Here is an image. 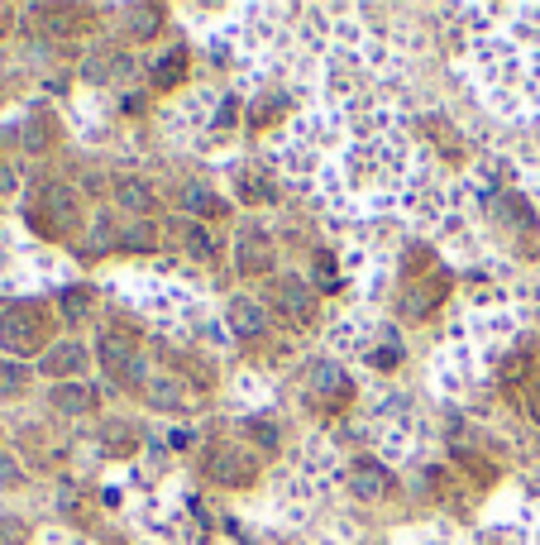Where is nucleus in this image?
Here are the masks:
<instances>
[{
	"mask_svg": "<svg viewBox=\"0 0 540 545\" xmlns=\"http://www.w3.org/2000/svg\"><path fill=\"white\" fill-rule=\"evenodd\" d=\"M44 330H48V316L44 306L34 302H15L0 311V345L10 349V354H34L38 345H44Z\"/></svg>",
	"mask_w": 540,
	"mask_h": 545,
	"instance_id": "f257e3e1",
	"label": "nucleus"
},
{
	"mask_svg": "<svg viewBox=\"0 0 540 545\" xmlns=\"http://www.w3.org/2000/svg\"><path fill=\"white\" fill-rule=\"evenodd\" d=\"M383 488H387V469L378 459H359L350 469V493L354 498H383Z\"/></svg>",
	"mask_w": 540,
	"mask_h": 545,
	"instance_id": "1a4fd4ad",
	"label": "nucleus"
},
{
	"mask_svg": "<svg viewBox=\"0 0 540 545\" xmlns=\"http://www.w3.org/2000/svg\"><path fill=\"white\" fill-rule=\"evenodd\" d=\"M130 15L139 20V24H134V34H154V30H158V10H148V5H134Z\"/></svg>",
	"mask_w": 540,
	"mask_h": 545,
	"instance_id": "4be33fe9",
	"label": "nucleus"
},
{
	"mask_svg": "<svg viewBox=\"0 0 540 545\" xmlns=\"http://www.w3.org/2000/svg\"><path fill=\"white\" fill-rule=\"evenodd\" d=\"M144 397H148V407H154V412H187V402H191L187 387L177 379H154L144 387Z\"/></svg>",
	"mask_w": 540,
	"mask_h": 545,
	"instance_id": "9b49d317",
	"label": "nucleus"
},
{
	"mask_svg": "<svg viewBox=\"0 0 540 545\" xmlns=\"http://www.w3.org/2000/svg\"><path fill=\"white\" fill-rule=\"evenodd\" d=\"M115 206H120L124 216L154 220V211H158V197H154V187H148V182H139V177H124V182H115Z\"/></svg>",
	"mask_w": 540,
	"mask_h": 545,
	"instance_id": "20e7f679",
	"label": "nucleus"
},
{
	"mask_svg": "<svg viewBox=\"0 0 540 545\" xmlns=\"http://www.w3.org/2000/svg\"><path fill=\"white\" fill-rule=\"evenodd\" d=\"M244 436H254L263 450H278V426H273V422H258V416H249V422H244Z\"/></svg>",
	"mask_w": 540,
	"mask_h": 545,
	"instance_id": "aec40b11",
	"label": "nucleus"
},
{
	"mask_svg": "<svg viewBox=\"0 0 540 545\" xmlns=\"http://www.w3.org/2000/svg\"><path fill=\"white\" fill-rule=\"evenodd\" d=\"M0 479H5V483H20V469H15V459H0Z\"/></svg>",
	"mask_w": 540,
	"mask_h": 545,
	"instance_id": "393cba45",
	"label": "nucleus"
},
{
	"mask_svg": "<svg viewBox=\"0 0 540 545\" xmlns=\"http://www.w3.org/2000/svg\"><path fill=\"white\" fill-rule=\"evenodd\" d=\"M240 120V101H234V96H225V106L215 110V124H234Z\"/></svg>",
	"mask_w": 540,
	"mask_h": 545,
	"instance_id": "b1692460",
	"label": "nucleus"
},
{
	"mask_svg": "<svg viewBox=\"0 0 540 545\" xmlns=\"http://www.w3.org/2000/svg\"><path fill=\"white\" fill-rule=\"evenodd\" d=\"M91 81H105V77H124L130 72V53H115V48H101V53H91V63L81 67Z\"/></svg>",
	"mask_w": 540,
	"mask_h": 545,
	"instance_id": "2eb2a0df",
	"label": "nucleus"
},
{
	"mask_svg": "<svg viewBox=\"0 0 540 545\" xmlns=\"http://www.w3.org/2000/svg\"><path fill=\"white\" fill-rule=\"evenodd\" d=\"M30 383V369H20L15 359H0V397H15Z\"/></svg>",
	"mask_w": 540,
	"mask_h": 545,
	"instance_id": "dca6fc26",
	"label": "nucleus"
},
{
	"mask_svg": "<svg viewBox=\"0 0 540 545\" xmlns=\"http://www.w3.org/2000/svg\"><path fill=\"white\" fill-rule=\"evenodd\" d=\"M278 306L292 320H307L311 316V287L301 283V277H283V283H278Z\"/></svg>",
	"mask_w": 540,
	"mask_h": 545,
	"instance_id": "ddd939ff",
	"label": "nucleus"
},
{
	"mask_svg": "<svg viewBox=\"0 0 540 545\" xmlns=\"http://www.w3.org/2000/svg\"><path fill=\"white\" fill-rule=\"evenodd\" d=\"M182 77H187V48H168L154 67H148V81H154L158 91L182 87Z\"/></svg>",
	"mask_w": 540,
	"mask_h": 545,
	"instance_id": "9d476101",
	"label": "nucleus"
},
{
	"mask_svg": "<svg viewBox=\"0 0 540 545\" xmlns=\"http://www.w3.org/2000/svg\"><path fill=\"white\" fill-rule=\"evenodd\" d=\"M240 273L244 277H258V273H268L273 268V244H268V234L263 230H249L244 240H240Z\"/></svg>",
	"mask_w": 540,
	"mask_h": 545,
	"instance_id": "0eeeda50",
	"label": "nucleus"
},
{
	"mask_svg": "<svg viewBox=\"0 0 540 545\" xmlns=\"http://www.w3.org/2000/svg\"><path fill=\"white\" fill-rule=\"evenodd\" d=\"M254 459L240 455V445H225L220 455H211V479L220 483H234V488H244V483H254Z\"/></svg>",
	"mask_w": 540,
	"mask_h": 545,
	"instance_id": "39448f33",
	"label": "nucleus"
},
{
	"mask_svg": "<svg viewBox=\"0 0 540 545\" xmlns=\"http://www.w3.org/2000/svg\"><path fill=\"white\" fill-rule=\"evenodd\" d=\"M53 407H58L63 416H81V412L96 407V393L87 383H63V387H53Z\"/></svg>",
	"mask_w": 540,
	"mask_h": 545,
	"instance_id": "4468645a",
	"label": "nucleus"
},
{
	"mask_svg": "<svg viewBox=\"0 0 540 545\" xmlns=\"http://www.w3.org/2000/svg\"><path fill=\"white\" fill-rule=\"evenodd\" d=\"M87 311H91V292H87V287L63 292V316H67V320H81Z\"/></svg>",
	"mask_w": 540,
	"mask_h": 545,
	"instance_id": "6ab92c4d",
	"label": "nucleus"
},
{
	"mask_svg": "<svg viewBox=\"0 0 540 545\" xmlns=\"http://www.w3.org/2000/svg\"><path fill=\"white\" fill-rule=\"evenodd\" d=\"M307 387L316 397H325V402H344V397H350V373H344L340 363H316Z\"/></svg>",
	"mask_w": 540,
	"mask_h": 545,
	"instance_id": "6e6552de",
	"label": "nucleus"
},
{
	"mask_svg": "<svg viewBox=\"0 0 540 545\" xmlns=\"http://www.w3.org/2000/svg\"><path fill=\"white\" fill-rule=\"evenodd\" d=\"M225 326H230L234 335H244V340H254V335L268 330V311H263L258 302H249V297H234V302L225 306Z\"/></svg>",
	"mask_w": 540,
	"mask_h": 545,
	"instance_id": "423d86ee",
	"label": "nucleus"
},
{
	"mask_svg": "<svg viewBox=\"0 0 540 545\" xmlns=\"http://www.w3.org/2000/svg\"><path fill=\"white\" fill-rule=\"evenodd\" d=\"M77 211H81L77 187H67V182H53V187L44 192V216H53L58 226H67V220H77Z\"/></svg>",
	"mask_w": 540,
	"mask_h": 545,
	"instance_id": "f8f14e48",
	"label": "nucleus"
},
{
	"mask_svg": "<svg viewBox=\"0 0 540 545\" xmlns=\"http://www.w3.org/2000/svg\"><path fill=\"white\" fill-rule=\"evenodd\" d=\"M154 244H158V230L148 226V220H139L134 230L120 234V249H134V254H144V249H154Z\"/></svg>",
	"mask_w": 540,
	"mask_h": 545,
	"instance_id": "f3484780",
	"label": "nucleus"
},
{
	"mask_svg": "<svg viewBox=\"0 0 540 545\" xmlns=\"http://www.w3.org/2000/svg\"><path fill=\"white\" fill-rule=\"evenodd\" d=\"M101 359H105L110 373H120V379H144V369H148L144 354L124 340V335H105V340H101Z\"/></svg>",
	"mask_w": 540,
	"mask_h": 545,
	"instance_id": "f03ea898",
	"label": "nucleus"
},
{
	"mask_svg": "<svg viewBox=\"0 0 540 545\" xmlns=\"http://www.w3.org/2000/svg\"><path fill=\"white\" fill-rule=\"evenodd\" d=\"M81 369H87V349H81L77 340L53 345L48 354L38 359V373H48V379H77Z\"/></svg>",
	"mask_w": 540,
	"mask_h": 545,
	"instance_id": "7ed1b4c3",
	"label": "nucleus"
},
{
	"mask_svg": "<svg viewBox=\"0 0 540 545\" xmlns=\"http://www.w3.org/2000/svg\"><path fill=\"white\" fill-rule=\"evenodd\" d=\"M187 254H191V259H211V234H206L201 226L187 230Z\"/></svg>",
	"mask_w": 540,
	"mask_h": 545,
	"instance_id": "412c9836",
	"label": "nucleus"
},
{
	"mask_svg": "<svg viewBox=\"0 0 540 545\" xmlns=\"http://www.w3.org/2000/svg\"><path fill=\"white\" fill-rule=\"evenodd\" d=\"M130 436H134V430H130V426H110V430H105V440H110V450H120V455H124V450H130Z\"/></svg>",
	"mask_w": 540,
	"mask_h": 545,
	"instance_id": "5701e85b",
	"label": "nucleus"
},
{
	"mask_svg": "<svg viewBox=\"0 0 540 545\" xmlns=\"http://www.w3.org/2000/svg\"><path fill=\"white\" fill-rule=\"evenodd\" d=\"M182 201H187V211H201V216H220V211H225V206H220L206 187H187Z\"/></svg>",
	"mask_w": 540,
	"mask_h": 545,
	"instance_id": "a211bd4d",
	"label": "nucleus"
}]
</instances>
